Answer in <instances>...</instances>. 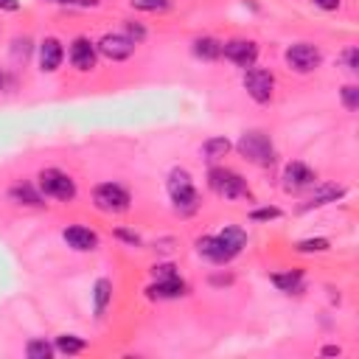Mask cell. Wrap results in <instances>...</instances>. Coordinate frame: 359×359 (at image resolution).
<instances>
[{"instance_id": "obj_1", "label": "cell", "mask_w": 359, "mask_h": 359, "mask_svg": "<svg viewBox=\"0 0 359 359\" xmlns=\"http://www.w3.org/2000/svg\"><path fill=\"white\" fill-rule=\"evenodd\" d=\"M244 247H247V233L241 227H224L219 236H202V238H196V252L205 255L213 264L233 261Z\"/></svg>"}, {"instance_id": "obj_2", "label": "cell", "mask_w": 359, "mask_h": 359, "mask_svg": "<svg viewBox=\"0 0 359 359\" xmlns=\"http://www.w3.org/2000/svg\"><path fill=\"white\" fill-rule=\"evenodd\" d=\"M168 196L174 202V210L182 213V216H188L199 208V194H196V188L191 182V174L185 168H174L168 174Z\"/></svg>"}, {"instance_id": "obj_3", "label": "cell", "mask_w": 359, "mask_h": 359, "mask_svg": "<svg viewBox=\"0 0 359 359\" xmlns=\"http://www.w3.org/2000/svg\"><path fill=\"white\" fill-rule=\"evenodd\" d=\"M236 149H238L250 163H255V165H272V163H275V146H272L269 135L261 132V129L244 132V135L238 137Z\"/></svg>"}, {"instance_id": "obj_4", "label": "cell", "mask_w": 359, "mask_h": 359, "mask_svg": "<svg viewBox=\"0 0 359 359\" xmlns=\"http://www.w3.org/2000/svg\"><path fill=\"white\" fill-rule=\"evenodd\" d=\"M208 185L219 196H224V199H236V196H244L247 194V180L241 174L224 168V165H216V168L208 171Z\"/></svg>"}, {"instance_id": "obj_5", "label": "cell", "mask_w": 359, "mask_h": 359, "mask_svg": "<svg viewBox=\"0 0 359 359\" xmlns=\"http://www.w3.org/2000/svg\"><path fill=\"white\" fill-rule=\"evenodd\" d=\"M39 188L45 196H53V199H62V202H70L76 196V182L70 174L59 171V168H45L39 171Z\"/></svg>"}, {"instance_id": "obj_6", "label": "cell", "mask_w": 359, "mask_h": 359, "mask_svg": "<svg viewBox=\"0 0 359 359\" xmlns=\"http://www.w3.org/2000/svg\"><path fill=\"white\" fill-rule=\"evenodd\" d=\"M93 202L104 213H123L129 208V191L118 182H101L93 191Z\"/></svg>"}, {"instance_id": "obj_7", "label": "cell", "mask_w": 359, "mask_h": 359, "mask_svg": "<svg viewBox=\"0 0 359 359\" xmlns=\"http://www.w3.org/2000/svg\"><path fill=\"white\" fill-rule=\"evenodd\" d=\"M283 56H286V65H289L294 73H311V70H317L320 62H323L320 48L311 45V42H294V45L286 48Z\"/></svg>"}, {"instance_id": "obj_8", "label": "cell", "mask_w": 359, "mask_h": 359, "mask_svg": "<svg viewBox=\"0 0 359 359\" xmlns=\"http://www.w3.org/2000/svg\"><path fill=\"white\" fill-rule=\"evenodd\" d=\"M244 87H247V93H250V98L252 101H258V104H266V101H272V90H275V76L269 73V70H264V67H247L244 70Z\"/></svg>"}, {"instance_id": "obj_9", "label": "cell", "mask_w": 359, "mask_h": 359, "mask_svg": "<svg viewBox=\"0 0 359 359\" xmlns=\"http://www.w3.org/2000/svg\"><path fill=\"white\" fill-rule=\"evenodd\" d=\"M222 56L227 62H233L236 67H252L255 59H258V45L252 39H230L222 45Z\"/></svg>"}, {"instance_id": "obj_10", "label": "cell", "mask_w": 359, "mask_h": 359, "mask_svg": "<svg viewBox=\"0 0 359 359\" xmlns=\"http://www.w3.org/2000/svg\"><path fill=\"white\" fill-rule=\"evenodd\" d=\"M98 53H104L107 59L112 62H121V59H129L135 53V42L126 36V34H104L95 45Z\"/></svg>"}, {"instance_id": "obj_11", "label": "cell", "mask_w": 359, "mask_h": 359, "mask_svg": "<svg viewBox=\"0 0 359 359\" xmlns=\"http://www.w3.org/2000/svg\"><path fill=\"white\" fill-rule=\"evenodd\" d=\"M314 180H317V174H314L306 163H300V160H294V163H289V165L283 168V191H289V194L314 185Z\"/></svg>"}, {"instance_id": "obj_12", "label": "cell", "mask_w": 359, "mask_h": 359, "mask_svg": "<svg viewBox=\"0 0 359 359\" xmlns=\"http://www.w3.org/2000/svg\"><path fill=\"white\" fill-rule=\"evenodd\" d=\"M95 59H98V50H95V45L87 36H76L70 42V65L76 70H81V73L93 70L95 67Z\"/></svg>"}, {"instance_id": "obj_13", "label": "cell", "mask_w": 359, "mask_h": 359, "mask_svg": "<svg viewBox=\"0 0 359 359\" xmlns=\"http://www.w3.org/2000/svg\"><path fill=\"white\" fill-rule=\"evenodd\" d=\"M62 59H65L62 42H59L56 36H45V39L39 42V67H42L45 73H53V70L62 65Z\"/></svg>"}, {"instance_id": "obj_14", "label": "cell", "mask_w": 359, "mask_h": 359, "mask_svg": "<svg viewBox=\"0 0 359 359\" xmlns=\"http://www.w3.org/2000/svg\"><path fill=\"white\" fill-rule=\"evenodd\" d=\"M146 292H149V297H151V300H171V297L185 294V283H182V278H180V275L157 278Z\"/></svg>"}, {"instance_id": "obj_15", "label": "cell", "mask_w": 359, "mask_h": 359, "mask_svg": "<svg viewBox=\"0 0 359 359\" xmlns=\"http://www.w3.org/2000/svg\"><path fill=\"white\" fill-rule=\"evenodd\" d=\"M65 241H67V247H73L79 252H87V250H95L98 247V236L90 227H81V224L67 227L65 230Z\"/></svg>"}, {"instance_id": "obj_16", "label": "cell", "mask_w": 359, "mask_h": 359, "mask_svg": "<svg viewBox=\"0 0 359 359\" xmlns=\"http://www.w3.org/2000/svg\"><path fill=\"white\" fill-rule=\"evenodd\" d=\"M345 196V188L342 185H334V182H323V185H317L314 191H311V196H309V202L303 205V210H311V208H323V205H328V202H337V199H342Z\"/></svg>"}, {"instance_id": "obj_17", "label": "cell", "mask_w": 359, "mask_h": 359, "mask_svg": "<svg viewBox=\"0 0 359 359\" xmlns=\"http://www.w3.org/2000/svg\"><path fill=\"white\" fill-rule=\"evenodd\" d=\"M194 56H199L205 62H213V59L222 56V42L213 39V36H199V39H194Z\"/></svg>"}, {"instance_id": "obj_18", "label": "cell", "mask_w": 359, "mask_h": 359, "mask_svg": "<svg viewBox=\"0 0 359 359\" xmlns=\"http://www.w3.org/2000/svg\"><path fill=\"white\" fill-rule=\"evenodd\" d=\"M109 297H112V283L107 278H98L95 286H93V311H95V317H101L107 311Z\"/></svg>"}, {"instance_id": "obj_19", "label": "cell", "mask_w": 359, "mask_h": 359, "mask_svg": "<svg viewBox=\"0 0 359 359\" xmlns=\"http://www.w3.org/2000/svg\"><path fill=\"white\" fill-rule=\"evenodd\" d=\"M272 283L280 289V292H286V294H292V292H300L303 289V272L300 269H294V272H278V275H272Z\"/></svg>"}, {"instance_id": "obj_20", "label": "cell", "mask_w": 359, "mask_h": 359, "mask_svg": "<svg viewBox=\"0 0 359 359\" xmlns=\"http://www.w3.org/2000/svg\"><path fill=\"white\" fill-rule=\"evenodd\" d=\"M8 196H11L14 202H20V205H34V208L42 205V196H39L28 182H17V185L8 191Z\"/></svg>"}, {"instance_id": "obj_21", "label": "cell", "mask_w": 359, "mask_h": 359, "mask_svg": "<svg viewBox=\"0 0 359 359\" xmlns=\"http://www.w3.org/2000/svg\"><path fill=\"white\" fill-rule=\"evenodd\" d=\"M202 151H205V157H208L210 163H216V160H222V157L230 151V140H227V137H210V140H205Z\"/></svg>"}, {"instance_id": "obj_22", "label": "cell", "mask_w": 359, "mask_h": 359, "mask_svg": "<svg viewBox=\"0 0 359 359\" xmlns=\"http://www.w3.org/2000/svg\"><path fill=\"white\" fill-rule=\"evenodd\" d=\"M84 348H87V342L81 337H73V334H62L56 339V351H62V353H81Z\"/></svg>"}, {"instance_id": "obj_23", "label": "cell", "mask_w": 359, "mask_h": 359, "mask_svg": "<svg viewBox=\"0 0 359 359\" xmlns=\"http://www.w3.org/2000/svg\"><path fill=\"white\" fill-rule=\"evenodd\" d=\"M25 353H28V359H50L53 356V345L45 342V339H31L25 345Z\"/></svg>"}, {"instance_id": "obj_24", "label": "cell", "mask_w": 359, "mask_h": 359, "mask_svg": "<svg viewBox=\"0 0 359 359\" xmlns=\"http://www.w3.org/2000/svg\"><path fill=\"white\" fill-rule=\"evenodd\" d=\"M132 3V8H137V11H168L171 8V0H129Z\"/></svg>"}, {"instance_id": "obj_25", "label": "cell", "mask_w": 359, "mask_h": 359, "mask_svg": "<svg viewBox=\"0 0 359 359\" xmlns=\"http://www.w3.org/2000/svg\"><path fill=\"white\" fill-rule=\"evenodd\" d=\"M339 95H342V104H345L348 112H353V109L359 107V87H356V84H345V87L339 90Z\"/></svg>"}, {"instance_id": "obj_26", "label": "cell", "mask_w": 359, "mask_h": 359, "mask_svg": "<svg viewBox=\"0 0 359 359\" xmlns=\"http://www.w3.org/2000/svg\"><path fill=\"white\" fill-rule=\"evenodd\" d=\"M331 244L328 238H303L297 241V252H325Z\"/></svg>"}, {"instance_id": "obj_27", "label": "cell", "mask_w": 359, "mask_h": 359, "mask_svg": "<svg viewBox=\"0 0 359 359\" xmlns=\"http://www.w3.org/2000/svg\"><path fill=\"white\" fill-rule=\"evenodd\" d=\"M123 28H126V36H129L135 45L146 39V28H143L140 22H135V20H126V22H123Z\"/></svg>"}, {"instance_id": "obj_28", "label": "cell", "mask_w": 359, "mask_h": 359, "mask_svg": "<svg viewBox=\"0 0 359 359\" xmlns=\"http://www.w3.org/2000/svg\"><path fill=\"white\" fill-rule=\"evenodd\" d=\"M278 216H280L278 208H255V210L250 213L252 222H269V219H278Z\"/></svg>"}, {"instance_id": "obj_29", "label": "cell", "mask_w": 359, "mask_h": 359, "mask_svg": "<svg viewBox=\"0 0 359 359\" xmlns=\"http://www.w3.org/2000/svg\"><path fill=\"white\" fill-rule=\"evenodd\" d=\"M342 59H345V67H348L351 73H356V70H359V50H356L353 45H351V48L342 53Z\"/></svg>"}, {"instance_id": "obj_30", "label": "cell", "mask_w": 359, "mask_h": 359, "mask_svg": "<svg viewBox=\"0 0 359 359\" xmlns=\"http://www.w3.org/2000/svg\"><path fill=\"white\" fill-rule=\"evenodd\" d=\"M171 275H177V266H174V264H160V266H154V278H171Z\"/></svg>"}, {"instance_id": "obj_31", "label": "cell", "mask_w": 359, "mask_h": 359, "mask_svg": "<svg viewBox=\"0 0 359 359\" xmlns=\"http://www.w3.org/2000/svg\"><path fill=\"white\" fill-rule=\"evenodd\" d=\"M317 8H323V11H334V8H339V3L342 0H311Z\"/></svg>"}, {"instance_id": "obj_32", "label": "cell", "mask_w": 359, "mask_h": 359, "mask_svg": "<svg viewBox=\"0 0 359 359\" xmlns=\"http://www.w3.org/2000/svg\"><path fill=\"white\" fill-rule=\"evenodd\" d=\"M115 236H118V238H123V241H129V244H137V236H135V233H126V230H118Z\"/></svg>"}, {"instance_id": "obj_33", "label": "cell", "mask_w": 359, "mask_h": 359, "mask_svg": "<svg viewBox=\"0 0 359 359\" xmlns=\"http://www.w3.org/2000/svg\"><path fill=\"white\" fill-rule=\"evenodd\" d=\"M0 8H3V11H17L20 3H17V0H0Z\"/></svg>"}, {"instance_id": "obj_34", "label": "cell", "mask_w": 359, "mask_h": 359, "mask_svg": "<svg viewBox=\"0 0 359 359\" xmlns=\"http://www.w3.org/2000/svg\"><path fill=\"white\" fill-rule=\"evenodd\" d=\"M323 353H325V356H334V353H339V348H337V345H328V348H323Z\"/></svg>"}, {"instance_id": "obj_35", "label": "cell", "mask_w": 359, "mask_h": 359, "mask_svg": "<svg viewBox=\"0 0 359 359\" xmlns=\"http://www.w3.org/2000/svg\"><path fill=\"white\" fill-rule=\"evenodd\" d=\"M0 90H3V73H0Z\"/></svg>"}]
</instances>
